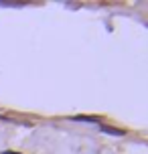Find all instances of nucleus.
Instances as JSON below:
<instances>
[{"label": "nucleus", "instance_id": "2", "mask_svg": "<svg viewBox=\"0 0 148 154\" xmlns=\"http://www.w3.org/2000/svg\"><path fill=\"white\" fill-rule=\"evenodd\" d=\"M71 120L73 122H85V124H103L101 118H97V116H73Z\"/></svg>", "mask_w": 148, "mask_h": 154}, {"label": "nucleus", "instance_id": "4", "mask_svg": "<svg viewBox=\"0 0 148 154\" xmlns=\"http://www.w3.org/2000/svg\"><path fill=\"white\" fill-rule=\"evenodd\" d=\"M2 154H23V152H14V150H2Z\"/></svg>", "mask_w": 148, "mask_h": 154}, {"label": "nucleus", "instance_id": "1", "mask_svg": "<svg viewBox=\"0 0 148 154\" xmlns=\"http://www.w3.org/2000/svg\"><path fill=\"white\" fill-rule=\"evenodd\" d=\"M100 132L109 134V136H126V130H122V128H114V126H108V124H100Z\"/></svg>", "mask_w": 148, "mask_h": 154}, {"label": "nucleus", "instance_id": "3", "mask_svg": "<svg viewBox=\"0 0 148 154\" xmlns=\"http://www.w3.org/2000/svg\"><path fill=\"white\" fill-rule=\"evenodd\" d=\"M0 6H4V8H20V6H24L23 2H2L0 0Z\"/></svg>", "mask_w": 148, "mask_h": 154}]
</instances>
